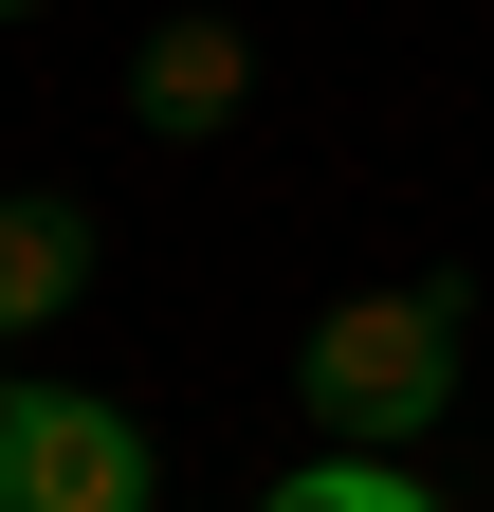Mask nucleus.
Instances as JSON below:
<instances>
[{"label": "nucleus", "instance_id": "1", "mask_svg": "<svg viewBox=\"0 0 494 512\" xmlns=\"http://www.w3.org/2000/svg\"><path fill=\"white\" fill-rule=\"evenodd\" d=\"M293 403H312L348 458H403V439L458 403V293H348V311H312Z\"/></svg>", "mask_w": 494, "mask_h": 512}, {"label": "nucleus", "instance_id": "2", "mask_svg": "<svg viewBox=\"0 0 494 512\" xmlns=\"http://www.w3.org/2000/svg\"><path fill=\"white\" fill-rule=\"evenodd\" d=\"M165 458L129 403H92V384H0V512H147Z\"/></svg>", "mask_w": 494, "mask_h": 512}, {"label": "nucleus", "instance_id": "3", "mask_svg": "<svg viewBox=\"0 0 494 512\" xmlns=\"http://www.w3.org/2000/svg\"><path fill=\"white\" fill-rule=\"evenodd\" d=\"M238 92H257V55H238L220 19H165V37L129 55V110L165 128V147H202V128H238Z\"/></svg>", "mask_w": 494, "mask_h": 512}, {"label": "nucleus", "instance_id": "4", "mask_svg": "<svg viewBox=\"0 0 494 512\" xmlns=\"http://www.w3.org/2000/svg\"><path fill=\"white\" fill-rule=\"evenodd\" d=\"M74 293H92V220H74V202H0V348L55 330Z\"/></svg>", "mask_w": 494, "mask_h": 512}, {"label": "nucleus", "instance_id": "5", "mask_svg": "<svg viewBox=\"0 0 494 512\" xmlns=\"http://www.w3.org/2000/svg\"><path fill=\"white\" fill-rule=\"evenodd\" d=\"M257 512H440V494H421L403 458H348V439H330V458H312V476H275Z\"/></svg>", "mask_w": 494, "mask_h": 512}, {"label": "nucleus", "instance_id": "6", "mask_svg": "<svg viewBox=\"0 0 494 512\" xmlns=\"http://www.w3.org/2000/svg\"><path fill=\"white\" fill-rule=\"evenodd\" d=\"M0 19H37V0H0Z\"/></svg>", "mask_w": 494, "mask_h": 512}]
</instances>
